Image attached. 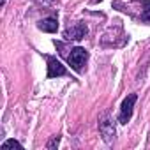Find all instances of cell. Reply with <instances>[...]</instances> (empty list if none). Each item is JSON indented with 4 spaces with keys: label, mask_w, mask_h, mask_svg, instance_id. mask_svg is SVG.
<instances>
[{
    "label": "cell",
    "mask_w": 150,
    "mask_h": 150,
    "mask_svg": "<svg viewBox=\"0 0 150 150\" xmlns=\"http://www.w3.org/2000/svg\"><path fill=\"white\" fill-rule=\"evenodd\" d=\"M14 146H16V148H23L21 143H18L16 139H7V141L2 143V148H14Z\"/></svg>",
    "instance_id": "9c48e42d"
},
{
    "label": "cell",
    "mask_w": 150,
    "mask_h": 150,
    "mask_svg": "<svg viewBox=\"0 0 150 150\" xmlns=\"http://www.w3.org/2000/svg\"><path fill=\"white\" fill-rule=\"evenodd\" d=\"M138 4L141 6L139 20L145 23H150V0H138Z\"/></svg>",
    "instance_id": "52a82bcc"
},
{
    "label": "cell",
    "mask_w": 150,
    "mask_h": 150,
    "mask_svg": "<svg viewBox=\"0 0 150 150\" xmlns=\"http://www.w3.org/2000/svg\"><path fill=\"white\" fill-rule=\"evenodd\" d=\"M136 101H138V94H129V96L122 101V104H120V111H118V122H120V124L125 125V124L131 120Z\"/></svg>",
    "instance_id": "3957f363"
},
{
    "label": "cell",
    "mask_w": 150,
    "mask_h": 150,
    "mask_svg": "<svg viewBox=\"0 0 150 150\" xmlns=\"http://www.w3.org/2000/svg\"><path fill=\"white\" fill-rule=\"evenodd\" d=\"M37 28L41 32H48V34H55L58 30V21L57 18H44L37 23Z\"/></svg>",
    "instance_id": "8992f818"
},
{
    "label": "cell",
    "mask_w": 150,
    "mask_h": 150,
    "mask_svg": "<svg viewBox=\"0 0 150 150\" xmlns=\"http://www.w3.org/2000/svg\"><path fill=\"white\" fill-rule=\"evenodd\" d=\"M99 132L103 136V141L111 145L115 141V136H117V127H115V120L111 118V115L106 111L99 117Z\"/></svg>",
    "instance_id": "6da1fadb"
},
{
    "label": "cell",
    "mask_w": 150,
    "mask_h": 150,
    "mask_svg": "<svg viewBox=\"0 0 150 150\" xmlns=\"http://www.w3.org/2000/svg\"><path fill=\"white\" fill-rule=\"evenodd\" d=\"M87 34H88V28H87V25L81 23V21L72 23V25H69V27L64 30V37H65L67 41H81Z\"/></svg>",
    "instance_id": "277c9868"
},
{
    "label": "cell",
    "mask_w": 150,
    "mask_h": 150,
    "mask_svg": "<svg viewBox=\"0 0 150 150\" xmlns=\"http://www.w3.org/2000/svg\"><path fill=\"white\" fill-rule=\"evenodd\" d=\"M46 62H48V78H60L69 74L65 65H62V62L57 60L55 57H46Z\"/></svg>",
    "instance_id": "5b68a950"
},
{
    "label": "cell",
    "mask_w": 150,
    "mask_h": 150,
    "mask_svg": "<svg viewBox=\"0 0 150 150\" xmlns=\"http://www.w3.org/2000/svg\"><path fill=\"white\" fill-rule=\"evenodd\" d=\"M87 60H88V51H87L85 48H80V46L72 48L71 53L67 55V62H69V65H71L74 71H76V72H83V71H85Z\"/></svg>",
    "instance_id": "7a4b0ae2"
},
{
    "label": "cell",
    "mask_w": 150,
    "mask_h": 150,
    "mask_svg": "<svg viewBox=\"0 0 150 150\" xmlns=\"http://www.w3.org/2000/svg\"><path fill=\"white\" fill-rule=\"evenodd\" d=\"M58 143H60V136L57 134V136H53V138L46 143V148H48V150H55V148L58 146Z\"/></svg>",
    "instance_id": "ba28073f"
}]
</instances>
